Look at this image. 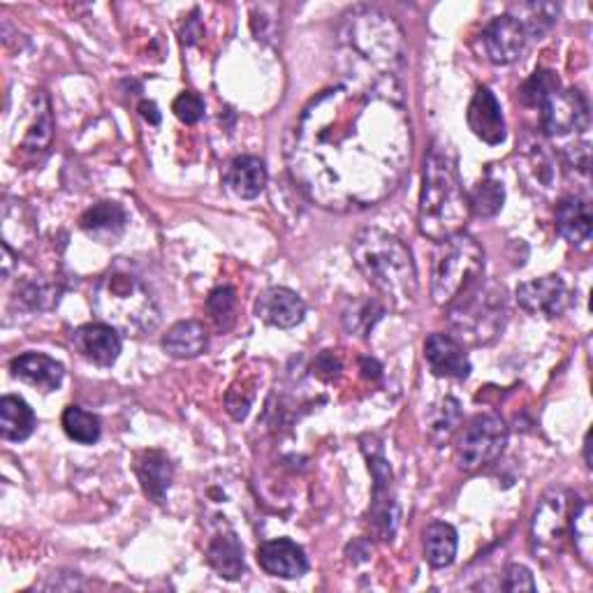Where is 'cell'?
Segmentation results:
<instances>
[{
	"instance_id": "16",
	"label": "cell",
	"mask_w": 593,
	"mask_h": 593,
	"mask_svg": "<svg viewBox=\"0 0 593 593\" xmlns=\"http://www.w3.org/2000/svg\"><path fill=\"white\" fill-rule=\"evenodd\" d=\"M425 359L434 376L466 380L471 376V359L450 334H432L425 342Z\"/></svg>"
},
{
	"instance_id": "13",
	"label": "cell",
	"mask_w": 593,
	"mask_h": 593,
	"mask_svg": "<svg viewBox=\"0 0 593 593\" xmlns=\"http://www.w3.org/2000/svg\"><path fill=\"white\" fill-rule=\"evenodd\" d=\"M515 296L519 309L536 317H557L570 304V290L557 273L522 283Z\"/></svg>"
},
{
	"instance_id": "31",
	"label": "cell",
	"mask_w": 593,
	"mask_h": 593,
	"mask_svg": "<svg viewBox=\"0 0 593 593\" xmlns=\"http://www.w3.org/2000/svg\"><path fill=\"white\" fill-rule=\"evenodd\" d=\"M385 306L376 300H357L350 302L348 309L344 311V325L348 332L369 336V332L376 327V323L383 317Z\"/></svg>"
},
{
	"instance_id": "23",
	"label": "cell",
	"mask_w": 593,
	"mask_h": 593,
	"mask_svg": "<svg viewBox=\"0 0 593 593\" xmlns=\"http://www.w3.org/2000/svg\"><path fill=\"white\" fill-rule=\"evenodd\" d=\"M227 188L242 200L258 198L267 186V167L256 156H239L225 169Z\"/></svg>"
},
{
	"instance_id": "36",
	"label": "cell",
	"mask_w": 593,
	"mask_h": 593,
	"mask_svg": "<svg viewBox=\"0 0 593 593\" xmlns=\"http://www.w3.org/2000/svg\"><path fill=\"white\" fill-rule=\"evenodd\" d=\"M172 112L177 114V119L186 125H195L202 116H204V100L193 93V91H186L181 93L175 104H172Z\"/></svg>"
},
{
	"instance_id": "8",
	"label": "cell",
	"mask_w": 593,
	"mask_h": 593,
	"mask_svg": "<svg viewBox=\"0 0 593 593\" xmlns=\"http://www.w3.org/2000/svg\"><path fill=\"white\" fill-rule=\"evenodd\" d=\"M362 450L369 461V471L373 475V496H371V511H369V526L371 534L378 540L392 542L399 528L401 511L392 484V469L383 455V445L378 443L376 436L362 438Z\"/></svg>"
},
{
	"instance_id": "15",
	"label": "cell",
	"mask_w": 593,
	"mask_h": 593,
	"mask_svg": "<svg viewBox=\"0 0 593 593\" xmlns=\"http://www.w3.org/2000/svg\"><path fill=\"white\" fill-rule=\"evenodd\" d=\"M258 563L267 575L281 580H300L309 570V559L304 555V549L290 538L262 542L258 547Z\"/></svg>"
},
{
	"instance_id": "18",
	"label": "cell",
	"mask_w": 593,
	"mask_h": 593,
	"mask_svg": "<svg viewBox=\"0 0 593 593\" xmlns=\"http://www.w3.org/2000/svg\"><path fill=\"white\" fill-rule=\"evenodd\" d=\"M75 350L98 367H112L121 355V336L108 323H93L75 329Z\"/></svg>"
},
{
	"instance_id": "32",
	"label": "cell",
	"mask_w": 593,
	"mask_h": 593,
	"mask_svg": "<svg viewBox=\"0 0 593 593\" xmlns=\"http://www.w3.org/2000/svg\"><path fill=\"white\" fill-rule=\"evenodd\" d=\"M206 311L211 315V321L223 332H227L237 321V292L230 286H221L216 290L209 292L206 300Z\"/></svg>"
},
{
	"instance_id": "27",
	"label": "cell",
	"mask_w": 593,
	"mask_h": 593,
	"mask_svg": "<svg viewBox=\"0 0 593 593\" xmlns=\"http://www.w3.org/2000/svg\"><path fill=\"white\" fill-rule=\"evenodd\" d=\"M425 559L432 568H448L457 557V532L448 522H432L425 534Z\"/></svg>"
},
{
	"instance_id": "3",
	"label": "cell",
	"mask_w": 593,
	"mask_h": 593,
	"mask_svg": "<svg viewBox=\"0 0 593 593\" xmlns=\"http://www.w3.org/2000/svg\"><path fill=\"white\" fill-rule=\"evenodd\" d=\"M362 277L385 296L394 311H406L417 300V269L411 248L380 227L359 230L350 244Z\"/></svg>"
},
{
	"instance_id": "22",
	"label": "cell",
	"mask_w": 593,
	"mask_h": 593,
	"mask_svg": "<svg viewBox=\"0 0 593 593\" xmlns=\"http://www.w3.org/2000/svg\"><path fill=\"white\" fill-rule=\"evenodd\" d=\"M557 230L568 244L584 246L591 239V232H593L589 202L578 195L563 198L557 204Z\"/></svg>"
},
{
	"instance_id": "20",
	"label": "cell",
	"mask_w": 593,
	"mask_h": 593,
	"mask_svg": "<svg viewBox=\"0 0 593 593\" xmlns=\"http://www.w3.org/2000/svg\"><path fill=\"white\" fill-rule=\"evenodd\" d=\"M135 473L144 494L154 503H165V496L175 480V463L160 450H144L135 461Z\"/></svg>"
},
{
	"instance_id": "41",
	"label": "cell",
	"mask_w": 593,
	"mask_h": 593,
	"mask_svg": "<svg viewBox=\"0 0 593 593\" xmlns=\"http://www.w3.org/2000/svg\"><path fill=\"white\" fill-rule=\"evenodd\" d=\"M362 369H365V376H367V378H380V365L376 362V359L365 357V359H362Z\"/></svg>"
},
{
	"instance_id": "10",
	"label": "cell",
	"mask_w": 593,
	"mask_h": 593,
	"mask_svg": "<svg viewBox=\"0 0 593 593\" xmlns=\"http://www.w3.org/2000/svg\"><path fill=\"white\" fill-rule=\"evenodd\" d=\"M578 496H573L566 490H555L549 492L534 513V524H532V540H534V552L545 557H555L561 552L563 540L568 538V524L570 515H573Z\"/></svg>"
},
{
	"instance_id": "40",
	"label": "cell",
	"mask_w": 593,
	"mask_h": 593,
	"mask_svg": "<svg viewBox=\"0 0 593 593\" xmlns=\"http://www.w3.org/2000/svg\"><path fill=\"white\" fill-rule=\"evenodd\" d=\"M139 114H142V119H146L152 125L160 123V112L156 108V102H152V100H142L139 102Z\"/></svg>"
},
{
	"instance_id": "28",
	"label": "cell",
	"mask_w": 593,
	"mask_h": 593,
	"mask_svg": "<svg viewBox=\"0 0 593 593\" xmlns=\"http://www.w3.org/2000/svg\"><path fill=\"white\" fill-rule=\"evenodd\" d=\"M37 100V110L33 112V121L29 125V131L24 135V142H21V148L29 154L37 152H47L52 137H54V121H52V110H49V100L45 93H35Z\"/></svg>"
},
{
	"instance_id": "35",
	"label": "cell",
	"mask_w": 593,
	"mask_h": 593,
	"mask_svg": "<svg viewBox=\"0 0 593 593\" xmlns=\"http://www.w3.org/2000/svg\"><path fill=\"white\" fill-rule=\"evenodd\" d=\"M559 89L561 81L555 72L538 70L532 75V79L524 81V87L519 89V102L526 104V108H540V102Z\"/></svg>"
},
{
	"instance_id": "29",
	"label": "cell",
	"mask_w": 593,
	"mask_h": 593,
	"mask_svg": "<svg viewBox=\"0 0 593 593\" xmlns=\"http://www.w3.org/2000/svg\"><path fill=\"white\" fill-rule=\"evenodd\" d=\"M503 202H505V188L494 177H484L469 193L471 214H475L478 219H494L503 209Z\"/></svg>"
},
{
	"instance_id": "38",
	"label": "cell",
	"mask_w": 593,
	"mask_h": 593,
	"mask_svg": "<svg viewBox=\"0 0 593 593\" xmlns=\"http://www.w3.org/2000/svg\"><path fill=\"white\" fill-rule=\"evenodd\" d=\"M315 373L325 378V380H334L338 376V371H342V362H338V357H334L329 350L323 353L321 357L315 359Z\"/></svg>"
},
{
	"instance_id": "11",
	"label": "cell",
	"mask_w": 593,
	"mask_h": 593,
	"mask_svg": "<svg viewBox=\"0 0 593 593\" xmlns=\"http://www.w3.org/2000/svg\"><path fill=\"white\" fill-rule=\"evenodd\" d=\"M542 131L547 137H566L586 131L589 104L578 89H559L540 102Z\"/></svg>"
},
{
	"instance_id": "21",
	"label": "cell",
	"mask_w": 593,
	"mask_h": 593,
	"mask_svg": "<svg viewBox=\"0 0 593 593\" xmlns=\"http://www.w3.org/2000/svg\"><path fill=\"white\" fill-rule=\"evenodd\" d=\"M128 225V214L116 202H98L79 219V227L100 244H114Z\"/></svg>"
},
{
	"instance_id": "37",
	"label": "cell",
	"mask_w": 593,
	"mask_h": 593,
	"mask_svg": "<svg viewBox=\"0 0 593 593\" xmlns=\"http://www.w3.org/2000/svg\"><path fill=\"white\" fill-rule=\"evenodd\" d=\"M501 589L503 591H536L532 570H528L526 566H519V563L507 566L505 573H503Z\"/></svg>"
},
{
	"instance_id": "14",
	"label": "cell",
	"mask_w": 593,
	"mask_h": 593,
	"mask_svg": "<svg viewBox=\"0 0 593 593\" xmlns=\"http://www.w3.org/2000/svg\"><path fill=\"white\" fill-rule=\"evenodd\" d=\"M256 315L271 327L292 329L304 321L306 304L294 290L283 288V286H273V288H267L258 296Z\"/></svg>"
},
{
	"instance_id": "4",
	"label": "cell",
	"mask_w": 593,
	"mask_h": 593,
	"mask_svg": "<svg viewBox=\"0 0 593 593\" xmlns=\"http://www.w3.org/2000/svg\"><path fill=\"white\" fill-rule=\"evenodd\" d=\"M338 45L346 60L378 75H396L406 63L404 33L399 24L376 8L359 5L344 14L338 26Z\"/></svg>"
},
{
	"instance_id": "5",
	"label": "cell",
	"mask_w": 593,
	"mask_h": 593,
	"mask_svg": "<svg viewBox=\"0 0 593 593\" xmlns=\"http://www.w3.org/2000/svg\"><path fill=\"white\" fill-rule=\"evenodd\" d=\"M93 309L116 332L144 336L158 329L160 306L148 286L131 267L116 265L98 281Z\"/></svg>"
},
{
	"instance_id": "9",
	"label": "cell",
	"mask_w": 593,
	"mask_h": 593,
	"mask_svg": "<svg viewBox=\"0 0 593 593\" xmlns=\"http://www.w3.org/2000/svg\"><path fill=\"white\" fill-rule=\"evenodd\" d=\"M507 445V425L496 413L475 415L466 425L457 445V466L466 473H473L496 461Z\"/></svg>"
},
{
	"instance_id": "30",
	"label": "cell",
	"mask_w": 593,
	"mask_h": 593,
	"mask_svg": "<svg viewBox=\"0 0 593 593\" xmlns=\"http://www.w3.org/2000/svg\"><path fill=\"white\" fill-rule=\"evenodd\" d=\"M63 429H66V434L72 440H77L81 445L98 443V438L102 434L98 415L83 411L79 406H68L66 411H63Z\"/></svg>"
},
{
	"instance_id": "39",
	"label": "cell",
	"mask_w": 593,
	"mask_h": 593,
	"mask_svg": "<svg viewBox=\"0 0 593 593\" xmlns=\"http://www.w3.org/2000/svg\"><path fill=\"white\" fill-rule=\"evenodd\" d=\"M348 557H350V561H355V563L367 561V559L371 557V545H369V540L359 538V540H355L353 545H348Z\"/></svg>"
},
{
	"instance_id": "19",
	"label": "cell",
	"mask_w": 593,
	"mask_h": 593,
	"mask_svg": "<svg viewBox=\"0 0 593 593\" xmlns=\"http://www.w3.org/2000/svg\"><path fill=\"white\" fill-rule=\"evenodd\" d=\"M10 371L16 380L26 385L37 388L40 392H54L63 383V365H58L56 359L42 353H24L12 359Z\"/></svg>"
},
{
	"instance_id": "17",
	"label": "cell",
	"mask_w": 593,
	"mask_h": 593,
	"mask_svg": "<svg viewBox=\"0 0 593 593\" xmlns=\"http://www.w3.org/2000/svg\"><path fill=\"white\" fill-rule=\"evenodd\" d=\"M466 121H469L471 133L482 139L484 144L496 146L505 142V119L503 110L496 100V96L486 89L480 87L469 104V114H466Z\"/></svg>"
},
{
	"instance_id": "1",
	"label": "cell",
	"mask_w": 593,
	"mask_h": 593,
	"mask_svg": "<svg viewBox=\"0 0 593 593\" xmlns=\"http://www.w3.org/2000/svg\"><path fill=\"white\" fill-rule=\"evenodd\" d=\"M411 154V114L399 77L350 60L342 83L306 102L286 142L292 181L336 214L390 198L409 172Z\"/></svg>"
},
{
	"instance_id": "33",
	"label": "cell",
	"mask_w": 593,
	"mask_h": 593,
	"mask_svg": "<svg viewBox=\"0 0 593 593\" xmlns=\"http://www.w3.org/2000/svg\"><path fill=\"white\" fill-rule=\"evenodd\" d=\"M568 538L573 540L580 559L589 566L591 563V505L589 501H578L573 515L568 524Z\"/></svg>"
},
{
	"instance_id": "7",
	"label": "cell",
	"mask_w": 593,
	"mask_h": 593,
	"mask_svg": "<svg viewBox=\"0 0 593 593\" xmlns=\"http://www.w3.org/2000/svg\"><path fill=\"white\" fill-rule=\"evenodd\" d=\"M484 271V250L469 232L438 244L432 267V296L438 306H450L457 296L478 283Z\"/></svg>"
},
{
	"instance_id": "6",
	"label": "cell",
	"mask_w": 593,
	"mask_h": 593,
	"mask_svg": "<svg viewBox=\"0 0 593 593\" xmlns=\"http://www.w3.org/2000/svg\"><path fill=\"white\" fill-rule=\"evenodd\" d=\"M445 309H448V321L459 344L486 346L499 338L507 321L505 288L480 279Z\"/></svg>"
},
{
	"instance_id": "12",
	"label": "cell",
	"mask_w": 593,
	"mask_h": 593,
	"mask_svg": "<svg viewBox=\"0 0 593 593\" xmlns=\"http://www.w3.org/2000/svg\"><path fill=\"white\" fill-rule=\"evenodd\" d=\"M532 40V33L526 31V26L515 14L492 19L480 35L486 60L496 63V66H511V63L519 60Z\"/></svg>"
},
{
	"instance_id": "26",
	"label": "cell",
	"mask_w": 593,
	"mask_h": 593,
	"mask_svg": "<svg viewBox=\"0 0 593 593\" xmlns=\"http://www.w3.org/2000/svg\"><path fill=\"white\" fill-rule=\"evenodd\" d=\"M35 425V413L24 399L14 394L0 399V436L5 440L19 443L31 438Z\"/></svg>"
},
{
	"instance_id": "2",
	"label": "cell",
	"mask_w": 593,
	"mask_h": 593,
	"mask_svg": "<svg viewBox=\"0 0 593 593\" xmlns=\"http://www.w3.org/2000/svg\"><path fill=\"white\" fill-rule=\"evenodd\" d=\"M471 206L457 167V154L450 142L436 139L425 160L422 175L417 225L427 239L440 244L463 232Z\"/></svg>"
},
{
	"instance_id": "25",
	"label": "cell",
	"mask_w": 593,
	"mask_h": 593,
	"mask_svg": "<svg viewBox=\"0 0 593 593\" xmlns=\"http://www.w3.org/2000/svg\"><path fill=\"white\" fill-rule=\"evenodd\" d=\"M209 334L198 321H181L163 338V350L175 359H193L206 350Z\"/></svg>"
},
{
	"instance_id": "24",
	"label": "cell",
	"mask_w": 593,
	"mask_h": 593,
	"mask_svg": "<svg viewBox=\"0 0 593 593\" xmlns=\"http://www.w3.org/2000/svg\"><path fill=\"white\" fill-rule=\"evenodd\" d=\"M206 559L225 580H239L246 570L244 545L235 532H223L209 540Z\"/></svg>"
},
{
	"instance_id": "34",
	"label": "cell",
	"mask_w": 593,
	"mask_h": 593,
	"mask_svg": "<svg viewBox=\"0 0 593 593\" xmlns=\"http://www.w3.org/2000/svg\"><path fill=\"white\" fill-rule=\"evenodd\" d=\"M459 422H461V404L455 396H445L440 401V406H436V411L432 415L429 434L436 443L448 440L455 434V429L459 427Z\"/></svg>"
}]
</instances>
